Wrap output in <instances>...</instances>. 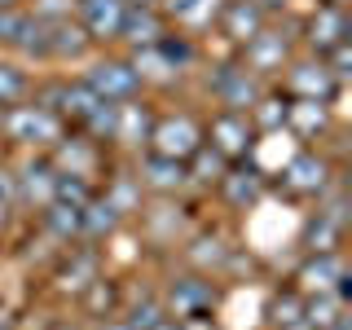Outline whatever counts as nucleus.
Listing matches in <instances>:
<instances>
[{
    "label": "nucleus",
    "mask_w": 352,
    "mask_h": 330,
    "mask_svg": "<svg viewBox=\"0 0 352 330\" xmlns=\"http://www.w3.org/2000/svg\"><path fill=\"white\" fill-rule=\"evenodd\" d=\"M84 304H88V313H93L97 322H102V317H115V308H119V291H115V286H110L106 278H97V282L84 291Z\"/></svg>",
    "instance_id": "nucleus-32"
},
{
    "label": "nucleus",
    "mask_w": 352,
    "mask_h": 330,
    "mask_svg": "<svg viewBox=\"0 0 352 330\" xmlns=\"http://www.w3.org/2000/svg\"><path fill=\"white\" fill-rule=\"evenodd\" d=\"M300 295H335L344 300L348 295V269H344V256L339 251H313L308 264L300 269Z\"/></svg>",
    "instance_id": "nucleus-11"
},
{
    "label": "nucleus",
    "mask_w": 352,
    "mask_h": 330,
    "mask_svg": "<svg viewBox=\"0 0 352 330\" xmlns=\"http://www.w3.org/2000/svg\"><path fill=\"white\" fill-rule=\"evenodd\" d=\"M14 190H18V203H36V212L58 198V168L49 163V154H36V159L22 163V172L14 176Z\"/></svg>",
    "instance_id": "nucleus-14"
},
{
    "label": "nucleus",
    "mask_w": 352,
    "mask_h": 330,
    "mask_svg": "<svg viewBox=\"0 0 352 330\" xmlns=\"http://www.w3.org/2000/svg\"><path fill=\"white\" fill-rule=\"evenodd\" d=\"M348 40V14L344 5H317V14L304 22V44L313 58H326L335 44Z\"/></svg>",
    "instance_id": "nucleus-17"
},
{
    "label": "nucleus",
    "mask_w": 352,
    "mask_h": 330,
    "mask_svg": "<svg viewBox=\"0 0 352 330\" xmlns=\"http://www.w3.org/2000/svg\"><path fill=\"white\" fill-rule=\"evenodd\" d=\"M278 80H282V93L291 102L295 97H304V102H330L339 88V80L330 75V66L322 58H291Z\"/></svg>",
    "instance_id": "nucleus-6"
},
{
    "label": "nucleus",
    "mask_w": 352,
    "mask_h": 330,
    "mask_svg": "<svg viewBox=\"0 0 352 330\" xmlns=\"http://www.w3.org/2000/svg\"><path fill=\"white\" fill-rule=\"evenodd\" d=\"M286 128L304 141H317L330 132V106L326 102H304V97H286Z\"/></svg>",
    "instance_id": "nucleus-22"
},
{
    "label": "nucleus",
    "mask_w": 352,
    "mask_h": 330,
    "mask_svg": "<svg viewBox=\"0 0 352 330\" xmlns=\"http://www.w3.org/2000/svg\"><path fill=\"white\" fill-rule=\"evenodd\" d=\"M22 22H27L22 9H0V49H14V44H18Z\"/></svg>",
    "instance_id": "nucleus-34"
},
{
    "label": "nucleus",
    "mask_w": 352,
    "mask_h": 330,
    "mask_svg": "<svg viewBox=\"0 0 352 330\" xmlns=\"http://www.w3.org/2000/svg\"><path fill=\"white\" fill-rule=\"evenodd\" d=\"M58 198H62V203L84 207L88 198H93V181H80V176H66V172H58Z\"/></svg>",
    "instance_id": "nucleus-33"
},
{
    "label": "nucleus",
    "mask_w": 352,
    "mask_h": 330,
    "mask_svg": "<svg viewBox=\"0 0 352 330\" xmlns=\"http://www.w3.org/2000/svg\"><path fill=\"white\" fill-rule=\"evenodd\" d=\"M220 5H225V0H159V9H163V18H168V27L185 31V36L212 31Z\"/></svg>",
    "instance_id": "nucleus-21"
},
{
    "label": "nucleus",
    "mask_w": 352,
    "mask_h": 330,
    "mask_svg": "<svg viewBox=\"0 0 352 330\" xmlns=\"http://www.w3.org/2000/svg\"><path fill=\"white\" fill-rule=\"evenodd\" d=\"M256 5L264 9V14H278V9H286V0H256Z\"/></svg>",
    "instance_id": "nucleus-39"
},
{
    "label": "nucleus",
    "mask_w": 352,
    "mask_h": 330,
    "mask_svg": "<svg viewBox=\"0 0 352 330\" xmlns=\"http://www.w3.org/2000/svg\"><path fill=\"white\" fill-rule=\"evenodd\" d=\"M22 5V0H0V9H18Z\"/></svg>",
    "instance_id": "nucleus-40"
},
{
    "label": "nucleus",
    "mask_w": 352,
    "mask_h": 330,
    "mask_svg": "<svg viewBox=\"0 0 352 330\" xmlns=\"http://www.w3.org/2000/svg\"><path fill=\"white\" fill-rule=\"evenodd\" d=\"M75 14V0H36V9H31V18L40 22H62Z\"/></svg>",
    "instance_id": "nucleus-35"
},
{
    "label": "nucleus",
    "mask_w": 352,
    "mask_h": 330,
    "mask_svg": "<svg viewBox=\"0 0 352 330\" xmlns=\"http://www.w3.org/2000/svg\"><path fill=\"white\" fill-rule=\"evenodd\" d=\"M137 181H141V190H150V194H176V190L190 185V172H185L181 159L146 150V159H141V168H137Z\"/></svg>",
    "instance_id": "nucleus-19"
},
{
    "label": "nucleus",
    "mask_w": 352,
    "mask_h": 330,
    "mask_svg": "<svg viewBox=\"0 0 352 330\" xmlns=\"http://www.w3.org/2000/svg\"><path fill=\"white\" fill-rule=\"evenodd\" d=\"M256 137H260V132L251 128V119L238 115V110H216V115L203 124V141H207L216 154H225L229 163L247 159L251 146H256Z\"/></svg>",
    "instance_id": "nucleus-5"
},
{
    "label": "nucleus",
    "mask_w": 352,
    "mask_h": 330,
    "mask_svg": "<svg viewBox=\"0 0 352 330\" xmlns=\"http://www.w3.org/2000/svg\"><path fill=\"white\" fill-rule=\"evenodd\" d=\"M80 212H84V207L53 198V203L40 212V220H44V229H49L58 242H80Z\"/></svg>",
    "instance_id": "nucleus-25"
},
{
    "label": "nucleus",
    "mask_w": 352,
    "mask_h": 330,
    "mask_svg": "<svg viewBox=\"0 0 352 330\" xmlns=\"http://www.w3.org/2000/svg\"><path fill=\"white\" fill-rule=\"evenodd\" d=\"M97 330H132V326L124 322V317H102V326H97Z\"/></svg>",
    "instance_id": "nucleus-38"
},
{
    "label": "nucleus",
    "mask_w": 352,
    "mask_h": 330,
    "mask_svg": "<svg viewBox=\"0 0 352 330\" xmlns=\"http://www.w3.org/2000/svg\"><path fill=\"white\" fill-rule=\"evenodd\" d=\"M339 238H344V220H335L330 212L317 207V212L308 216V229H304L308 251H339Z\"/></svg>",
    "instance_id": "nucleus-26"
},
{
    "label": "nucleus",
    "mask_w": 352,
    "mask_h": 330,
    "mask_svg": "<svg viewBox=\"0 0 352 330\" xmlns=\"http://www.w3.org/2000/svg\"><path fill=\"white\" fill-rule=\"evenodd\" d=\"M168 317H203L216 308V286L207 273H190V278H172L168 291L159 295Z\"/></svg>",
    "instance_id": "nucleus-10"
},
{
    "label": "nucleus",
    "mask_w": 352,
    "mask_h": 330,
    "mask_svg": "<svg viewBox=\"0 0 352 330\" xmlns=\"http://www.w3.org/2000/svg\"><path fill=\"white\" fill-rule=\"evenodd\" d=\"M264 22H269V14H264L256 0H225L212 27H216V31H220V36H225L229 44H234V49H242V44L256 36Z\"/></svg>",
    "instance_id": "nucleus-16"
},
{
    "label": "nucleus",
    "mask_w": 352,
    "mask_h": 330,
    "mask_svg": "<svg viewBox=\"0 0 352 330\" xmlns=\"http://www.w3.org/2000/svg\"><path fill=\"white\" fill-rule=\"evenodd\" d=\"M150 128H154V110L141 102V97H128V102H119V110H115V141H110V146L141 150V146H150Z\"/></svg>",
    "instance_id": "nucleus-20"
},
{
    "label": "nucleus",
    "mask_w": 352,
    "mask_h": 330,
    "mask_svg": "<svg viewBox=\"0 0 352 330\" xmlns=\"http://www.w3.org/2000/svg\"><path fill=\"white\" fill-rule=\"evenodd\" d=\"M102 159H106V150L97 146L93 137L71 132V128H66L62 141L49 150V163H53V168L66 172V176H80V181H97V176H102Z\"/></svg>",
    "instance_id": "nucleus-8"
},
{
    "label": "nucleus",
    "mask_w": 352,
    "mask_h": 330,
    "mask_svg": "<svg viewBox=\"0 0 352 330\" xmlns=\"http://www.w3.org/2000/svg\"><path fill=\"white\" fill-rule=\"evenodd\" d=\"M247 119H251L256 132H282L286 128V93H269V88H264L260 102L247 110Z\"/></svg>",
    "instance_id": "nucleus-27"
},
{
    "label": "nucleus",
    "mask_w": 352,
    "mask_h": 330,
    "mask_svg": "<svg viewBox=\"0 0 352 330\" xmlns=\"http://www.w3.org/2000/svg\"><path fill=\"white\" fill-rule=\"evenodd\" d=\"M225 168H229V159H225V154H216L207 141L190 154V159H185V172H190V181H198V185H216L220 176H225Z\"/></svg>",
    "instance_id": "nucleus-28"
},
{
    "label": "nucleus",
    "mask_w": 352,
    "mask_h": 330,
    "mask_svg": "<svg viewBox=\"0 0 352 330\" xmlns=\"http://www.w3.org/2000/svg\"><path fill=\"white\" fill-rule=\"evenodd\" d=\"M291 49H295V40L282 36L278 27H269V22H264L256 36L242 44V66L269 84V80H278V75L286 71V62H291Z\"/></svg>",
    "instance_id": "nucleus-3"
},
{
    "label": "nucleus",
    "mask_w": 352,
    "mask_h": 330,
    "mask_svg": "<svg viewBox=\"0 0 352 330\" xmlns=\"http://www.w3.org/2000/svg\"><path fill=\"white\" fill-rule=\"evenodd\" d=\"M27 97H31V75H27V66L0 58V110L14 106V102H27Z\"/></svg>",
    "instance_id": "nucleus-29"
},
{
    "label": "nucleus",
    "mask_w": 352,
    "mask_h": 330,
    "mask_svg": "<svg viewBox=\"0 0 352 330\" xmlns=\"http://www.w3.org/2000/svg\"><path fill=\"white\" fill-rule=\"evenodd\" d=\"M207 88H212V97H216L220 110H238V115H247V110L260 102L264 80H260V75H251L242 62H225V66H216V71H212Z\"/></svg>",
    "instance_id": "nucleus-4"
},
{
    "label": "nucleus",
    "mask_w": 352,
    "mask_h": 330,
    "mask_svg": "<svg viewBox=\"0 0 352 330\" xmlns=\"http://www.w3.org/2000/svg\"><path fill=\"white\" fill-rule=\"evenodd\" d=\"M62 132H66V124L53 115L49 106H40L36 97L0 110V137L14 141V146H22V150H40L44 154V150H53L62 141Z\"/></svg>",
    "instance_id": "nucleus-1"
},
{
    "label": "nucleus",
    "mask_w": 352,
    "mask_h": 330,
    "mask_svg": "<svg viewBox=\"0 0 352 330\" xmlns=\"http://www.w3.org/2000/svg\"><path fill=\"white\" fill-rule=\"evenodd\" d=\"M88 49H93V40H88V31L80 22H71V18L49 22V58L53 62H80V58H88Z\"/></svg>",
    "instance_id": "nucleus-23"
},
{
    "label": "nucleus",
    "mask_w": 352,
    "mask_h": 330,
    "mask_svg": "<svg viewBox=\"0 0 352 330\" xmlns=\"http://www.w3.org/2000/svg\"><path fill=\"white\" fill-rule=\"evenodd\" d=\"M5 216H9V212H0V225H5Z\"/></svg>",
    "instance_id": "nucleus-43"
},
{
    "label": "nucleus",
    "mask_w": 352,
    "mask_h": 330,
    "mask_svg": "<svg viewBox=\"0 0 352 330\" xmlns=\"http://www.w3.org/2000/svg\"><path fill=\"white\" fill-rule=\"evenodd\" d=\"M84 84L93 88L102 102H128V97H137L141 88V75H137V66H132V58H93L88 62V71H84Z\"/></svg>",
    "instance_id": "nucleus-2"
},
{
    "label": "nucleus",
    "mask_w": 352,
    "mask_h": 330,
    "mask_svg": "<svg viewBox=\"0 0 352 330\" xmlns=\"http://www.w3.org/2000/svg\"><path fill=\"white\" fill-rule=\"evenodd\" d=\"M0 330H9V317H5V308H0Z\"/></svg>",
    "instance_id": "nucleus-41"
},
{
    "label": "nucleus",
    "mask_w": 352,
    "mask_h": 330,
    "mask_svg": "<svg viewBox=\"0 0 352 330\" xmlns=\"http://www.w3.org/2000/svg\"><path fill=\"white\" fill-rule=\"evenodd\" d=\"M172 330H216V322L212 317H172Z\"/></svg>",
    "instance_id": "nucleus-37"
},
{
    "label": "nucleus",
    "mask_w": 352,
    "mask_h": 330,
    "mask_svg": "<svg viewBox=\"0 0 352 330\" xmlns=\"http://www.w3.org/2000/svg\"><path fill=\"white\" fill-rule=\"evenodd\" d=\"M269 322L278 326V330H308V326H304V295H300V291H282V295H273V304H269Z\"/></svg>",
    "instance_id": "nucleus-30"
},
{
    "label": "nucleus",
    "mask_w": 352,
    "mask_h": 330,
    "mask_svg": "<svg viewBox=\"0 0 352 330\" xmlns=\"http://www.w3.org/2000/svg\"><path fill=\"white\" fill-rule=\"evenodd\" d=\"M326 5H348V0H326Z\"/></svg>",
    "instance_id": "nucleus-42"
},
{
    "label": "nucleus",
    "mask_w": 352,
    "mask_h": 330,
    "mask_svg": "<svg viewBox=\"0 0 352 330\" xmlns=\"http://www.w3.org/2000/svg\"><path fill=\"white\" fill-rule=\"evenodd\" d=\"M203 146V124L194 115H154L150 128V150L168 154V159H190V154Z\"/></svg>",
    "instance_id": "nucleus-9"
},
{
    "label": "nucleus",
    "mask_w": 352,
    "mask_h": 330,
    "mask_svg": "<svg viewBox=\"0 0 352 330\" xmlns=\"http://www.w3.org/2000/svg\"><path fill=\"white\" fill-rule=\"evenodd\" d=\"M282 185H286V194H295V198H322L330 190V163L313 150H300L286 163Z\"/></svg>",
    "instance_id": "nucleus-13"
},
{
    "label": "nucleus",
    "mask_w": 352,
    "mask_h": 330,
    "mask_svg": "<svg viewBox=\"0 0 352 330\" xmlns=\"http://www.w3.org/2000/svg\"><path fill=\"white\" fill-rule=\"evenodd\" d=\"M18 203V190H14V172L0 168V212H9V207Z\"/></svg>",
    "instance_id": "nucleus-36"
},
{
    "label": "nucleus",
    "mask_w": 352,
    "mask_h": 330,
    "mask_svg": "<svg viewBox=\"0 0 352 330\" xmlns=\"http://www.w3.org/2000/svg\"><path fill=\"white\" fill-rule=\"evenodd\" d=\"M119 220H124V216H119L102 194H93L84 203V212H80V238L84 242H102V238H110L119 229Z\"/></svg>",
    "instance_id": "nucleus-24"
},
{
    "label": "nucleus",
    "mask_w": 352,
    "mask_h": 330,
    "mask_svg": "<svg viewBox=\"0 0 352 330\" xmlns=\"http://www.w3.org/2000/svg\"><path fill=\"white\" fill-rule=\"evenodd\" d=\"M168 31L172 27H168V18H163L159 5H128L124 27H119V40H124L132 53H141V49H154Z\"/></svg>",
    "instance_id": "nucleus-15"
},
{
    "label": "nucleus",
    "mask_w": 352,
    "mask_h": 330,
    "mask_svg": "<svg viewBox=\"0 0 352 330\" xmlns=\"http://www.w3.org/2000/svg\"><path fill=\"white\" fill-rule=\"evenodd\" d=\"M102 198L115 207L119 216H132V212L141 207V181H137V176H110L106 190H102Z\"/></svg>",
    "instance_id": "nucleus-31"
},
{
    "label": "nucleus",
    "mask_w": 352,
    "mask_h": 330,
    "mask_svg": "<svg viewBox=\"0 0 352 330\" xmlns=\"http://www.w3.org/2000/svg\"><path fill=\"white\" fill-rule=\"evenodd\" d=\"M36 102L40 106H49L53 115L62 119L66 128H80L88 115H93V106L102 102V97L93 93V88H88L84 80H53V84H44V88H36Z\"/></svg>",
    "instance_id": "nucleus-7"
},
{
    "label": "nucleus",
    "mask_w": 352,
    "mask_h": 330,
    "mask_svg": "<svg viewBox=\"0 0 352 330\" xmlns=\"http://www.w3.org/2000/svg\"><path fill=\"white\" fill-rule=\"evenodd\" d=\"M216 190L225 194V203H229V207L247 212V207H256V203H260V194H264V172L256 168V163L238 159V163H229V168H225V176L216 181Z\"/></svg>",
    "instance_id": "nucleus-18"
},
{
    "label": "nucleus",
    "mask_w": 352,
    "mask_h": 330,
    "mask_svg": "<svg viewBox=\"0 0 352 330\" xmlns=\"http://www.w3.org/2000/svg\"><path fill=\"white\" fill-rule=\"evenodd\" d=\"M75 22L88 31L93 44H119V27H124L128 0H75Z\"/></svg>",
    "instance_id": "nucleus-12"
}]
</instances>
